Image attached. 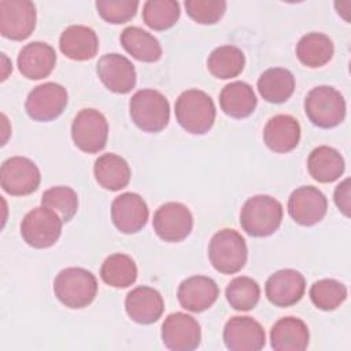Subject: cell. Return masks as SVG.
Masks as SVG:
<instances>
[{"label":"cell","mask_w":351,"mask_h":351,"mask_svg":"<svg viewBox=\"0 0 351 351\" xmlns=\"http://www.w3.org/2000/svg\"><path fill=\"white\" fill-rule=\"evenodd\" d=\"M41 174L37 165L25 156L5 159L0 169V185L11 196H26L37 191Z\"/></svg>","instance_id":"9c48e42d"},{"label":"cell","mask_w":351,"mask_h":351,"mask_svg":"<svg viewBox=\"0 0 351 351\" xmlns=\"http://www.w3.org/2000/svg\"><path fill=\"white\" fill-rule=\"evenodd\" d=\"M335 47L332 40L318 32L304 34L296 44V56L307 67H322L332 59Z\"/></svg>","instance_id":"f546056e"},{"label":"cell","mask_w":351,"mask_h":351,"mask_svg":"<svg viewBox=\"0 0 351 351\" xmlns=\"http://www.w3.org/2000/svg\"><path fill=\"white\" fill-rule=\"evenodd\" d=\"M152 226L160 240L167 243H180L191 234L193 217L185 204L169 202L155 211Z\"/></svg>","instance_id":"8fae6325"},{"label":"cell","mask_w":351,"mask_h":351,"mask_svg":"<svg viewBox=\"0 0 351 351\" xmlns=\"http://www.w3.org/2000/svg\"><path fill=\"white\" fill-rule=\"evenodd\" d=\"M101 280L114 288H128L137 280V266L126 254L107 256L100 267Z\"/></svg>","instance_id":"1f68e13d"},{"label":"cell","mask_w":351,"mask_h":351,"mask_svg":"<svg viewBox=\"0 0 351 351\" xmlns=\"http://www.w3.org/2000/svg\"><path fill=\"white\" fill-rule=\"evenodd\" d=\"M62 218L41 206L29 211L21 222V236L33 248H49L62 234Z\"/></svg>","instance_id":"52a82bcc"},{"label":"cell","mask_w":351,"mask_h":351,"mask_svg":"<svg viewBox=\"0 0 351 351\" xmlns=\"http://www.w3.org/2000/svg\"><path fill=\"white\" fill-rule=\"evenodd\" d=\"M256 103L258 100L252 86L244 81L230 82L219 93L221 110L234 119L250 117L255 111Z\"/></svg>","instance_id":"d4e9b609"},{"label":"cell","mask_w":351,"mask_h":351,"mask_svg":"<svg viewBox=\"0 0 351 351\" xmlns=\"http://www.w3.org/2000/svg\"><path fill=\"white\" fill-rule=\"evenodd\" d=\"M248 256L244 237L234 229H221L208 244V259L213 267L222 274L240 271Z\"/></svg>","instance_id":"8992f818"},{"label":"cell","mask_w":351,"mask_h":351,"mask_svg":"<svg viewBox=\"0 0 351 351\" xmlns=\"http://www.w3.org/2000/svg\"><path fill=\"white\" fill-rule=\"evenodd\" d=\"M16 63L19 73L27 80H43L55 69L56 52L47 43L33 41L19 51Z\"/></svg>","instance_id":"44dd1931"},{"label":"cell","mask_w":351,"mask_h":351,"mask_svg":"<svg viewBox=\"0 0 351 351\" xmlns=\"http://www.w3.org/2000/svg\"><path fill=\"white\" fill-rule=\"evenodd\" d=\"M59 48L66 58L84 62L96 56L99 38L93 29L84 25H71L62 32Z\"/></svg>","instance_id":"603a6c76"},{"label":"cell","mask_w":351,"mask_h":351,"mask_svg":"<svg viewBox=\"0 0 351 351\" xmlns=\"http://www.w3.org/2000/svg\"><path fill=\"white\" fill-rule=\"evenodd\" d=\"M148 215V206L138 193L125 192L112 200V223L119 232L125 234H133L140 232L145 226Z\"/></svg>","instance_id":"2e32d148"},{"label":"cell","mask_w":351,"mask_h":351,"mask_svg":"<svg viewBox=\"0 0 351 351\" xmlns=\"http://www.w3.org/2000/svg\"><path fill=\"white\" fill-rule=\"evenodd\" d=\"M41 204L55 211L63 222H69L78 210V196L70 186H52L43 193Z\"/></svg>","instance_id":"d590c367"},{"label":"cell","mask_w":351,"mask_h":351,"mask_svg":"<svg viewBox=\"0 0 351 351\" xmlns=\"http://www.w3.org/2000/svg\"><path fill=\"white\" fill-rule=\"evenodd\" d=\"M184 5L189 18L200 25L217 23L226 11L223 0H186Z\"/></svg>","instance_id":"8d00e7d4"},{"label":"cell","mask_w":351,"mask_h":351,"mask_svg":"<svg viewBox=\"0 0 351 351\" xmlns=\"http://www.w3.org/2000/svg\"><path fill=\"white\" fill-rule=\"evenodd\" d=\"M108 137L106 117L95 108L81 110L71 123V138L78 149L86 154L100 152Z\"/></svg>","instance_id":"ba28073f"},{"label":"cell","mask_w":351,"mask_h":351,"mask_svg":"<svg viewBox=\"0 0 351 351\" xmlns=\"http://www.w3.org/2000/svg\"><path fill=\"white\" fill-rule=\"evenodd\" d=\"M93 174L97 184L107 191H121L130 181V167L128 162L117 154L100 155L93 166Z\"/></svg>","instance_id":"484cf974"},{"label":"cell","mask_w":351,"mask_h":351,"mask_svg":"<svg viewBox=\"0 0 351 351\" xmlns=\"http://www.w3.org/2000/svg\"><path fill=\"white\" fill-rule=\"evenodd\" d=\"M256 86L266 101L280 104L293 95L295 77L288 69L271 67L261 74Z\"/></svg>","instance_id":"83f0119b"},{"label":"cell","mask_w":351,"mask_h":351,"mask_svg":"<svg viewBox=\"0 0 351 351\" xmlns=\"http://www.w3.org/2000/svg\"><path fill=\"white\" fill-rule=\"evenodd\" d=\"M308 341V328L296 317L280 318L270 330V346L276 351H303Z\"/></svg>","instance_id":"cb8c5ba5"},{"label":"cell","mask_w":351,"mask_h":351,"mask_svg":"<svg viewBox=\"0 0 351 351\" xmlns=\"http://www.w3.org/2000/svg\"><path fill=\"white\" fill-rule=\"evenodd\" d=\"M282 206L269 195H255L241 207L240 225L252 237H267L281 225Z\"/></svg>","instance_id":"3957f363"},{"label":"cell","mask_w":351,"mask_h":351,"mask_svg":"<svg viewBox=\"0 0 351 351\" xmlns=\"http://www.w3.org/2000/svg\"><path fill=\"white\" fill-rule=\"evenodd\" d=\"M119 40L123 49L140 62L154 63L158 62L162 56V47L159 41L151 33L141 27H125L121 33Z\"/></svg>","instance_id":"f1b7e54d"},{"label":"cell","mask_w":351,"mask_h":351,"mask_svg":"<svg viewBox=\"0 0 351 351\" xmlns=\"http://www.w3.org/2000/svg\"><path fill=\"white\" fill-rule=\"evenodd\" d=\"M225 296L232 308L237 311H250L259 302L261 288L251 277L240 276L228 284Z\"/></svg>","instance_id":"836d02e7"},{"label":"cell","mask_w":351,"mask_h":351,"mask_svg":"<svg viewBox=\"0 0 351 351\" xmlns=\"http://www.w3.org/2000/svg\"><path fill=\"white\" fill-rule=\"evenodd\" d=\"M326 211L328 200L325 195L311 185L296 188L288 199V213L302 226H313L321 222Z\"/></svg>","instance_id":"5bb4252c"},{"label":"cell","mask_w":351,"mask_h":351,"mask_svg":"<svg viewBox=\"0 0 351 351\" xmlns=\"http://www.w3.org/2000/svg\"><path fill=\"white\" fill-rule=\"evenodd\" d=\"M202 330L199 322L189 314L171 313L162 324V341L173 351H192L199 347Z\"/></svg>","instance_id":"4fadbf2b"},{"label":"cell","mask_w":351,"mask_h":351,"mask_svg":"<svg viewBox=\"0 0 351 351\" xmlns=\"http://www.w3.org/2000/svg\"><path fill=\"white\" fill-rule=\"evenodd\" d=\"M125 310L129 318L141 325L156 322L165 310L162 295L151 287L133 288L125 298Z\"/></svg>","instance_id":"ffe728a7"},{"label":"cell","mask_w":351,"mask_h":351,"mask_svg":"<svg viewBox=\"0 0 351 351\" xmlns=\"http://www.w3.org/2000/svg\"><path fill=\"white\" fill-rule=\"evenodd\" d=\"M335 203L337 208L346 215L350 217V210H351V199H350V178H346L341 181L333 193Z\"/></svg>","instance_id":"f35d334b"},{"label":"cell","mask_w":351,"mask_h":351,"mask_svg":"<svg viewBox=\"0 0 351 351\" xmlns=\"http://www.w3.org/2000/svg\"><path fill=\"white\" fill-rule=\"evenodd\" d=\"M53 293L66 307L84 308L97 295V280L86 269L66 267L55 277Z\"/></svg>","instance_id":"7a4b0ae2"},{"label":"cell","mask_w":351,"mask_h":351,"mask_svg":"<svg viewBox=\"0 0 351 351\" xmlns=\"http://www.w3.org/2000/svg\"><path fill=\"white\" fill-rule=\"evenodd\" d=\"M306 280L295 269H281L271 274L266 284L265 292L269 302L277 307H289L296 304L304 295Z\"/></svg>","instance_id":"ac0fdd59"},{"label":"cell","mask_w":351,"mask_h":351,"mask_svg":"<svg viewBox=\"0 0 351 351\" xmlns=\"http://www.w3.org/2000/svg\"><path fill=\"white\" fill-rule=\"evenodd\" d=\"M36 5L29 0L0 1V33L12 41L26 40L36 27Z\"/></svg>","instance_id":"7c38bea8"},{"label":"cell","mask_w":351,"mask_h":351,"mask_svg":"<svg viewBox=\"0 0 351 351\" xmlns=\"http://www.w3.org/2000/svg\"><path fill=\"white\" fill-rule=\"evenodd\" d=\"M129 114L138 129L147 133H158L169 123L170 104L159 90L140 89L129 101Z\"/></svg>","instance_id":"277c9868"},{"label":"cell","mask_w":351,"mask_h":351,"mask_svg":"<svg viewBox=\"0 0 351 351\" xmlns=\"http://www.w3.org/2000/svg\"><path fill=\"white\" fill-rule=\"evenodd\" d=\"M310 299L317 308L332 311L347 299V288L337 280L322 278L311 285Z\"/></svg>","instance_id":"e575fe53"},{"label":"cell","mask_w":351,"mask_h":351,"mask_svg":"<svg viewBox=\"0 0 351 351\" xmlns=\"http://www.w3.org/2000/svg\"><path fill=\"white\" fill-rule=\"evenodd\" d=\"M96 71L103 85L114 93H129L136 85V69L123 55H103L96 64Z\"/></svg>","instance_id":"e0dca14e"},{"label":"cell","mask_w":351,"mask_h":351,"mask_svg":"<svg viewBox=\"0 0 351 351\" xmlns=\"http://www.w3.org/2000/svg\"><path fill=\"white\" fill-rule=\"evenodd\" d=\"M219 288L207 276H192L185 278L177 291V298L182 308L192 313H202L210 308L218 299Z\"/></svg>","instance_id":"d6986e66"},{"label":"cell","mask_w":351,"mask_h":351,"mask_svg":"<svg viewBox=\"0 0 351 351\" xmlns=\"http://www.w3.org/2000/svg\"><path fill=\"white\" fill-rule=\"evenodd\" d=\"M138 1L136 0H97V14L108 23L121 25L129 22L137 12Z\"/></svg>","instance_id":"74e56055"},{"label":"cell","mask_w":351,"mask_h":351,"mask_svg":"<svg viewBox=\"0 0 351 351\" xmlns=\"http://www.w3.org/2000/svg\"><path fill=\"white\" fill-rule=\"evenodd\" d=\"M245 66L243 51L234 45H221L215 48L207 59L208 71L219 80L237 77Z\"/></svg>","instance_id":"4dcf8cb0"},{"label":"cell","mask_w":351,"mask_h":351,"mask_svg":"<svg viewBox=\"0 0 351 351\" xmlns=\"http://www.w3.org/2000/svg\"><path fill=\"white\" fill-rule=\"evenodd\" d=\"M181 10L174 0H148L143 5V21L152 30L162 32L174 26Z\"/></svg>","instance_id":"d6a6232c"},{"label":"cell","mask_w":351,"mask_h":351,"mask_svg":"<svg viewBox=\"0 0 351 351\" xmlns=\"http://www.w3.org/2000/svg\"><path fill=\"white\" fill-rule=\"evenodd\" d=\"M344 159L340 152L329 145L314 148L307 158V170L310 176L322 184L333 182L344 173Z\"/></svg>","instance_id":"4316f807"},{"label":"cell","mask_w":351,"mask_h":351,"mask_svg":"<svg viewBox=\"0 0 351 351\" xmlns=\"http://www.w3.org/2000/svg\"><path fill=\"white\" fill-rule=\"evenodd\" d=\"M176 119L191 134H206L215 121V104L200 89L184 90L176 100Z\"/></svg>","instance_id":"6da1fadb"},{"label":"cell","mask_w":351,"mask_h":351,"mask_svg":"<svg viewBox=\"0 0 351 351\" xmlns=\"http://www.w3.org/2000/svg\"><path fill=\"white\" fill-rule=\"evenodd\" d=\"M346 100L333 86L313 88L304 99V112L313 125L322 129L339 126L346 118Z\"/></svg>","instance_id":"5b68a950"},{"label":"cell","mask_w":351,"mask_h":351,"mask_svg":"<svg viewBox=\"0 0 351 351\" xmlns=\"http://www.w3.org/2000/svg\"><path fill=\"white\" fill-rule=\"evenodd\" d=\"M266 147L276 154H287L295 149L300 141V125L288 114L271 117L263 129Z\"/></svg>","instance_id":"7402d4cb"},{"label":"cell","mask_w":351,"mask_h":351,"mask_svg":"<svg viewBox=\"0 0 351 351\" xmlns=\"http://www.w3.org/2000/svg\"><path fill=\"white\" fill-rule=\"evenodd\" d=\"M223 341L230 351H259L266 344V333L256 319L236 315L225 324Z\"/></svg>","instance_id":"9a60e30c"},{"label":"cell","mask_w":351,"mask_h":351,"mask_svg":"<svg viewBox=\"0 0 351 351\" xmlns=\"http://www.w3.org/2000/svg\"><path fill=\"white\" fill-rule=\"evenodd\" d=\"M69 95L64 86L56 82H45L30 90L25 101L27 115L37 122L56 119L66 108Z\"/></svg>","instance_id":"30bf717a"}]
</instances>
